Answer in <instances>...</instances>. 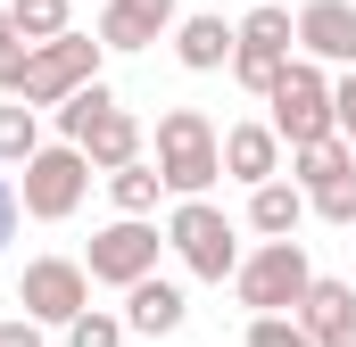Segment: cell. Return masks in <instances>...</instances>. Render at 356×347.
Wrapping results in <instances>:
<instances>
[{"mask_svg": "<svg viewBox=\"0 0 356 347\" xmlns=\"http://www.w3.org/2000/svg\"><path fill=\"white\" fill-rule=\"evenodd\" d=\"M99 58H108V42L67 25V33L33 42L25 58H8V67H0V91H8V99H33V108H58L67 91H83L91 75H99Z\"/></svg>", "mask_w": 356, "mask_h": 347, "instance_id": "6da1fadb", "label": "cell"}, {"mask_svg": "<svg viewBox=\"0 0 356 347\" xmlns=\"http://www.w3.org/2000/svg\"><path fill=\"white\" fill-rule=\"evenodd\" d=\"M158 174H166L175 198H207L216 174H224V133L199 108H166L158 116Z\"/></svg>", "mask_w": 356, "mask_h": 347, "instance_id": "7a4b0ae2", "label": "cell"}, {"mask_svg": "<svg viewBox=\"0 0 356 347\" xmlns=\"http://www.w3.org/2000/svg\"><path fill=\"white\" fill-rule=\"evenodd\" d=\"M91 174H99V166H91L75 141H42V149L17 166V198H25V215H33V223H67V215L83 207Z\"/></svg>", "mask_w": 356, "mask_h": 347, "instance_id": "3957f363", "label": "cell"}, {"mask_svg": "<svg viewBox=\"0 0 356 347\" xmlns=\"http://www.w3.org/2000/svg\"><path fill=\"white\" fill-rule=\"evenodd\" d=\"M166 248L182 257L191 281H232L241 232H232V215H224L216 198H175V215H166Z\"/></svg>", "mask_w": 356, "mask_h": 347, "instance_id": "277c9868", "label": "cell"}, {"mask_svg": "<svg viewBox=\"0 0 356 347\" xmlns=\"http://www.w3.org/2000/svg\"><path fill=\"white\" fill-rule=\"evenodd\" d=\"M307 281H315V264H307V240L298 232L290 240H266V248H249V257L232 264V289H241L249 314H298Z\"/></svg>", "mask_w": 356, "mask_h": 347, "instance_id": "5b68a950", "label": "cell"}, {"mask_svg": "<svg viewBox=\"0 0 356 347\" xmlns=\"http://www.w3.org/2000/svg\"><path fill=\"white\" fill-rule=\"evenodd\" d=\"M266 124L282 133V149H307V141H323V133H340V116H332V75H323V58H290L282 67V83L266 91Z\"/></svg>", "mask_w": 356, "mask_h": 347, "instance_id": "8992f818", "label": "cell"}, {"mask_svg": "<svg viewBox=\"0 0 356 347\" xmlns=\"http://www.w3.org/2000/svg\"><path fill=\"white\" fill-rule=\"evenodd\" d=\"M158 248H166V232H158L149 215H116V223L91 232L83 273H91V281H108V289H133L141 273H158Z\"/></svg>", "mask_w": 356, "mask_h": 347, "instance_id": "52a82bcc", "label": "cell"}, {"mask_svg": "<svg viewBox=\"0 0 356 347\" xmlns=\"http://www.w3.org/2000/svg\"><path fill=\"white\" fill-rule=\"evenodd\" d=\"M17 306H25L33 323L67 331V323L91 306V273H83V257H33L25 273H17Z\"/></svg>", "mask_w": 356, "mask_h": 347, "instance_id": "ba28073f", "label": "cell"}, {"mask_svg": "<svg viewBox=\"0 0 356 347\" xmlns=\"http://www.w3.org/2000/svg\"><path fill=\"white\" fill-rule=\"evenodd\" d=\"M298 50L323 67H356V0H307L298 8Z\"/></svg>", "mask_w": 356, "mask_h": 347, "instance_id": "9c48e42d", "label": "cell"}, {"mask_svg": "<svg viewBox=\"0 0 356 347\" xmlns=\"http://www.w3.org/2000/svg\"><path fill=\"white\" fill-rule=\"evenodd\" d=\"M182 314H191V298H182L175 281H158V273H141V281L124 289V331H133V339H175Z\"/></svg>", "mask_w": 356, "mask_h": 347, "instance_id": "30bf717a", "label": "cell"}, {"mask_svg": "<svg viewBox=\"0 0 356 347\" xmlns=\"http://www.w3.org/2000/svg\"><path fill=\"white\" fill-rule=\"evenodd\" d=\"M298 323L315 331V347H356V289L348 281H307V298H298Z\"/></svg>", "mask_w": 356, "mask_h": 347, "instance_id": "8fae6325", "label": "cell"}, {"mask_svg": "<svg viewBox=\"0 0 356 347\" xmlns=\"http://www.w3.org/2000/svg\"><path fill=\"white\" fill-rule=\"evenodd\" d=\"M158 33H175V0H108L99 8V42L108 50H149Z\"/></svg>", "mask_w": 356, "mask_h": 347, "instance_id": "7c38bea8", "label": "cell"}, {"mask_svg": "<svg viewBox=\"0 0 356 347\" xmlns=\"http://www.w3.org/2000/svg\"><path fill=\"white\" fill-rule=\"evenodd\" d=\"M224 174L249 182V190L273 182V174H282V133H273V124H232V133H224Z\"/></svg>", "mask_w": 356, "mask_h": 347, "instance_id": "4fadbf2b", "label": "cell"}, {"mask_svg": "<svg viewBox=\"0 0 356 347\" xmlns=\"http://www.w3.org/2000/svg\"><path fill=\"white\" fill-rule=\"evenodd\" d=\"M298 223H307V190H298L290 174H273V182L249 190V232H257V240H290Z\"/></svg>", "mask_w": 356, "mask_h": 347, "instance_id": "5bb4252c", "label": "cell"}, {"mask_svg": "<svg viewBox=\"0 0 356 347\" xmlns=\"http://www.w3.org/2000/svg\"><path fill=\"white\" fill-rule=\"evenodd\" d=\"M232 25L224 17H175V58L191 67V75H216V67H232Z\"/></svg>", "mask_w": 356, "mask_h": 347, "instance_id": "9a60e30c", "label": "cell"}, {"mask_svg": "<svg viewBox=\"0 0 356 347\" xmlns=\"http://www.w3.org/2000/svg\"><path fill=\"white\" fill-rule=\"evenodd\" d=\"M141 141H149V133H141V116H133V108H108V116L91 124L75 149H83L99 174H108V166H124V158H141Z\"/></svg>", "mask_w": 356, "mask_h": 347, "instance_id": "2e32d148", "label": "cell"}, {"mask_svg": "<svg viewBox=\"0 0 356 347\" xmlns=\"http://www.w3.org/2000/svg\"><path fill=\"white\" fill-rule=\"evenodd\" d=\"M108 198H116V215H158V198H166L158 158H124V166H108Z\"/></svg>", "mask_w": 356, "mask_h": 347, "instance_id": "e0dca14e", "label": "cell"}, {"mask_svg": "<svg viewBox=\"0 0 356 347\" xmlns=\"http://www.w3.org/2000/svg\"><path fill=\"white\" fill-rule=\"evenodd\" d=\"M348 166H356L348 133H323V141L290 149V182H298V190H315V182H332V174H348Z\"/></svg>", "mask_w": 356, "mask_h": 347, "instance_id": "ac0fdd59", "label": "cell"}, {"mask_svg": "<svg viewBox=\"0 0 356 347\" xmlns=\"http://www.w3.org/2000/svg\"><path fill=\"white\" fill-rule=\"evenodd\" d=\"M232 33H241L249 50H282V58H290V42H298V17H290L282 0H257V8H249V17H241Z\"/></svg>", "mask_w": 356, "mask_h": 347, "instance_id": "d6986e66", "label": "cell"}, {"mask_svg": "<svg viewBox=\"0 0 356 347\" xmlns=\"http://www.w3.org/2000/svg\"><path fill=\"white\" fill-rule=\"evenodd\" d=\"M33 149H42V108L33 99H8L0 108V166H25Z\"/></svg>", "mask_w": 356, "mask_h": 347, "instance_id": "ffe728a7", "label": "cell"}, {"mask_svg": "<svg viewBox=\"0 0 356 347\" xmlns=\"http://www.w3.org/2000/svg\"><path fill=\"white\" fill-rule=\"evenodd\" d=\"M108 108H116V91L99 83V75H91L83 91H67V99H58V141H83V133L108 116Z\"/></svg>", "mask_w": 356, "mask_h": 347, "instance_id": "44dd1931", "label": "cell"}, {"mask_svg": "<svg viewBox=\"0 0 356 347\" xmlns=\"http://www.w3.org/2000/svg\"><path fill=\"white\" fill-rule=\"evenodd\" d=\"M282 67H290L282 50H249V42H232V83H241V91H257V99H266V91L282 83Z\"/></svg>", "mask_w": 356, "mask_h": 347, "instance_id": "7402d4cb", "label": "cell"}, {"mask_svg": "<svg viewBox=\"0 0 356 347\" xmlns=\"http://www.w3.org/2000/svg\"><path fill=\"white\" fill-rule=\"evenodd\" d=\"M8 17H17V33H25V42H50V33H67V25H75V8H67V0H8Z\"/></svg>", "mask_w": 356, "mask_h": 347, "instance_id": "603a6c76", "label": "cell"}, {"mask_svg": "<svg viewBox=\"0 0 356 347\" xmlns=\"http://www.w3.org/2000/svg\"><path fill=\"white\" fill-rule=\"evenodd\" d=\"M307 215H323V223H356V166L332 174V182H315V190H307Z\"/></svg>", "mask_w": 356, "mask_h": 347, "instance_id": "cb8c5ba5", "label": "cell"}, {"mask_svg": "<svg viewBox=\"0 0 356 347\" xmlns=\"http://www.w3.org/2000/svg\"><path fill=\"white\" fill-rule=\"evenodd\" d=\"M124 314H108V306H83L75 323H67V347H124Z\"/></svg>", "mask_w": 356, "mask_h": 347, "instance_id": "d4e9b609", "label": "cell"}, {"mask_svg": "<svg viewBox=\"0 0 356 347\" xmlns=\"http://www.w3.org/2000/svg\"><path fill=\"white\" fill-rule=\"evenodd\" d=\"M249 347H315V331L298 314H249Z\"/></svg>", "mask_w": 356, "mask_h": 347, "instance_id": "484cf974", "label": "cell"}, {"mask_svg": "<svg viewBox=\"0 0 356 347\" xmlns=\"http://www.w3.org/2000/svg\"><path fill=\"white\" fill-rule=\"evenodd\" d=\"M332 116H340V133H348V149H356V67L332 83Z\"/></svg>", "mask_w": 356, "mask_h": 347, "instance_id": "4316f807", "label": "cell"}, {"mask_svg": "<svg viewBox=\"0 0 356 347\" xmlns=\"http://www.w3.org/2000/svg\"><path fill=\"white\" fill-rule=\"evenodd\" d=\"M50 323H33V314H17V323H0V347H42Z\"/></svg>", "mask_w": 356, "mask_h": 347, "instance_id": "83f0119b", "label": "cell"}, {"mask_svg": "<svg viewBox=\"0 0 356 347\" xmlns=\"http://www.w3.org/2000/svg\"><path fill=\"white\" fill-rule=\"evenodd\" d=\"M25 50H33V42L17 33V17H8V0H0V67H8V58H25Z\"/></svg>", "mask_w": 356, "mask_h": 347, "instance_id": "f1b7e54d", "label": "cell"}, {"mask_svg": "<svg viewBox=\"0 0 356 347\" xmlns=\"http://www.w3.org/2000/svg\"><path fill=\"white\" fill-rule=\"evenodd\" d=\"M17 215H25V198H17V182L0 174V248H8V232H17Z\"/></svg>", "mask_w": 356, "mask_h": 347, "instance_id": "f546056e", "label": "cell"}]
</instances>
